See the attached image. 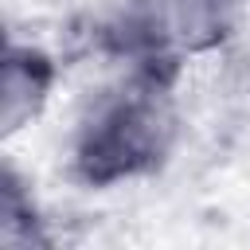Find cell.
<instances>
[{"mask_svg":"<svg viewBox=\"0 0 250 250\" xmlns=\"http://www.w3.org/2000/svg\"><path fill=\"white\" fill-rule=\"evenodd\" d=\"M0 234L8 242L16 238H39L35 234V207L23 184L16 180L12 168H4V188H0Z\"/></svg>","mask_w":250,"mask_h":250,"instance_id":"277c9868","label":"cell"},{"mask_svg":"<svg viewBox=\"0 0 250 250\" xmlns=\"http://www.w3.org/2000/svg\"><path fill=\"white\" fill-rule=\"evenodd\" d=\"M246 0H168V20L180 51H215L238 23Z\"/></svg>","mask_w":250,"mask_h":250,"instance_id":"3957f363","label":"cell"},{"mask_svg":"<svg viewBox=\"0 0 250 250\" xmlns=\"http://www.w3.org/2000/svg\"><path fill=\"white\" fill-rule=\"evenodd\" d=\"M172 70H133L129 82L94 98L74 129L70 172L90 188H113L156 172L176 141L168 94Z\"/></svg>","mask_w":250,"mask_h":250,"instance_id":"6da1fadb","label":"cell"},{"mask_svg":"<svg viewBox=\"0 0 250 250\" xmlns=\"http://www.w3.org/2000/svg\"><path fill=\"white\" fill-rule=\"evenodd\" d=\"M55 86V59L31 43H8L0 62V125L4 137L39 117Z\"/></svg>","mask_w":250,"mask_h":250,"instance_id":"7a4b0ae2","label":"cell"}]
</instances>
